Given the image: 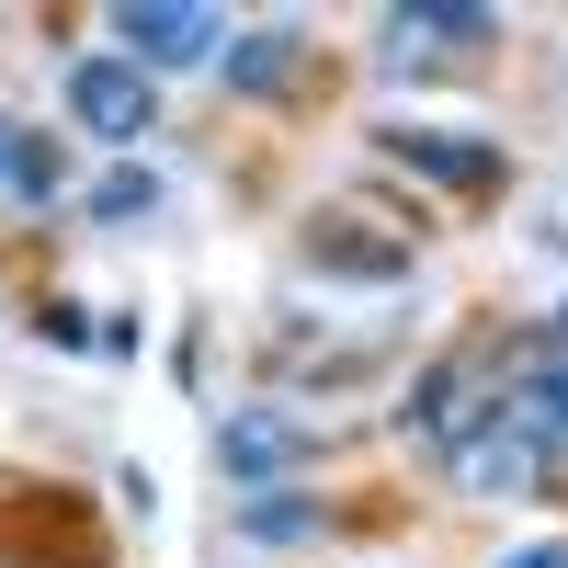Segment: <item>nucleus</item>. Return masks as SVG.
I'll return each instance as SVG.
<instances>
[{"mask_svg": "<svg viewBox=\"0 0 568 568\" xmlns=\"http://www.w3.org/2000/svg\"><path fill=\"white\" fill-rule=\"evenodd\" d=\"M114 45H125V69H194L227 45V23L205 12V0H114Z\"/></svg>", "mask_w": 568, "mask_h": 568, "instance_id": "nucleus-1", "label": "nucleus"}, {"mask_svg": "<svg viewBox=\"0 0 568 568\" xmlns=\"http://www.w3.org/2000/svg\"><path fill=\"white\" fill-rule=\"evenodd\" d=\"M69 125L103 136V149H136V136L160 125V80L125 69V58H80V69H69Z\"/></svg>", "mask_w": 568, "mask_h": 568, "instance_id": "nucleus-2", "label": "nucleus"}, {"mask_svg": "<svg viewBox=\"0 0 568 568\" xmlns=\"http://www.w3.org/2000/svg\"><path fill=\"white\" fill-rule=\"evenodd\" d=\"M500 420H511L535 455H568V353H524V364H511Z\"/></svg>", "mask_w": 568, "mask_h": 568, "instance_id": "nucleus-3", "label": "nucleus"}, {"mask_svg": "<svg viewBox=\"0 0 568 568\" xmlns=\"http://www.w3.org/2000/svg\"><path fill=\"white\" fill-rule=\"evenodd\" d=\"M444 466H455L466 489H524V478H535L546 455H535L524 433H511L500 409H478V420H466V433H444Z\"/></svg>", "mask_w": 568, "mask_h": 568, "instance_id": "nucleus-4", "label": "nucleus"}, {"mask_svg": "<svg viewBox=\"0 0 568 568\" xmlns=\"http://www.w3.org/2000/svg\"><path fill=\"white\" fill-rule=\"evenodd\" d=\"M500 12H478V0H433V12H387V69H420L433 45H489Z\"/></svg>", "mask_w": 568, "mask_h": 568, "instance_id": "nucleus-5", "label": "nucleus"}, {"mask_svg": "<svg viewBox=\"0 0 568 568\" xmlns=\"http://www.w3.org/2000/svg\"><path fill=\"white\" fill-rule=\"evenodd\" d=\"M387 160L455 182V194H489V182H500V149H466V136H433V125H398V136H387Z\"/></svg>", "mask_w": 568, "mask_h": 568, "instance_id": "nucleus-6", "label": "nucleus"}, {"mask_svg": "<svg viewBox=\"0 0 568 568\" xmlns=\"http://www.w3.org/2000/svg\"><path fill=\"white\" fill-rule=\"evenodd\" d=\"M216 455H227V478H284V466H296L307 444L284 433V420H262V409H240V420H227V433H216Z\"/></svg>", "mask_w": 568, "mask_h": 568, "instance_id": "nucleus-7", "label": "nucleus"}, {"mask_svg": "<svg viewBox=\"0 0 568 568\" xmlns=\"http://www.w3.org/2000/svg\"><path fill=\"white\" fill-rule=\"evenodd\" d=\"M296 23H251V34H227V80H240V91H284V80H296Z\"/></svg>", "mask_w": 568, "mask_h": 568, "instance_id": "nucleus-8", "label": "nucleus"}, {"mask_svg": "<svg viewBox=\"0 0 568 568\" xmlns=\"http://www.w3.org/2000/svg\"><path fill=\"white\" fill-rule=\"evenodd\" d=\"M0 194H23V205L69 194V149H58V136H23V125H12V149H0Z\"/></svg>", "mask_w": 568, "mask_h": 568, "instance_id": "nucleus-9", "label": "nucleus"}, {"mask_svg": "<svg viewBox=\"0 0 568 568\" xmlns=\"http://www.w3.org/2000/svg\"><path fill=\"white\" fill-rule=\"evenodd\" d=\"M149 205H160V182H149V171H103V182H91V216H114V227H125V216H149Z\"/></svg>", "mask_w": 568, "mask_h": 568, "instance_id": "nucleus-10", "label": "nucleus"}, {"mask_svg": "<svg viewBox=\"0 0 568 568\" xmlns=\"http://www.w3.org/2000/svg\"><path fill=\"white\" fill-rule=\"evenodd\" d=\"M251 535H262V546H296V535H318V511H307V500H262Z\"/></svg>", "mask_w": 568, "mask_h": 568, "instance_id": "nucleus-11", "label": "nucleus"}, {"mask_svg": "<svg viewBox=\"0 0 568 568\" xmlns=\"http://www.w3.org/2000/svg\"><path fill=\"white\" fill-rule=\"evenodd\" d=\"M500 568H568V546H524V557H500Z\"/></svg>", "mask_w": 568, "mask_h": 568, "instance_id": "nucleus-12", "label": "nucleus"}, {"mask_svg": "<svg viewBox=\"0 0 568 568\" xmlns=\"http://www.w3.org/2000/svg\"><path fill=\"white\" fill-rule=\"evenodd\" d=\"M0 149H12V125H0Z\"/></svg>", "mask_w": 568, "mask_h": 568, "instance_id": "nucleus-13", "label": "nucleus"}, {"mask_svg": "<svg viewBox=\"0 0 568 568\" xmlns=\"http://www.w3.org/2000/svg\"><path fill=\"white\" fill-rule=\"evenodd\" d=\"M557 329H568V307H557Z\"/></svg>", "mask_w": 568, "mask_h": 568, "instance_id": "nucleus-14", "label": "nucleus"}]
</instances>
